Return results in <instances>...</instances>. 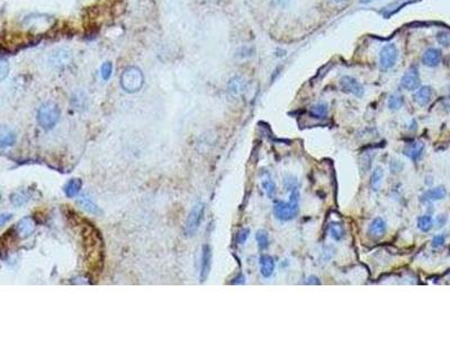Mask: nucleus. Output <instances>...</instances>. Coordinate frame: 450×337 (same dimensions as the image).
I'll use <instances>...</instances> for the list:
<instances>
[{"mask_svg":"<svg viewBox=\"0 0 450 337\" xmlns=\"http://www.w3.org/2000/svg\"><path fill=\"white\" fill-rule=\"evenodd\" d=\"M212 265V250L210 245L205 244L201 251V267H200V281L204 282L208 278Z\"/></svg>","mask_w":450,"mask_h":337,"instance_id":"nucleus-10","label":"nucleus"},{"mask_svg":"<svg viewBox=\"0 0 450 337\" xmlns=\"http://www.w3.org/2000/svg\"><path fill=\"white\" fill-rule=\"evenodd\" d=\"M446 242L445 235H435L432 240V247H441Z\"/></svg>","mask_w":450,"mask_h":337,"instance_id":"nucleus-34","label":"nucleus"},{"mask_svg":"<svg viewBox=\"0 0 450 337\" xmlns=\"http://www.w3.org/2000/svg\"><path fill=\"white\" fill-rule=\"evenodd\" d=\"M72 61V53L67 48L56 49L50 55V63L53 66H63Z\"/></svg>","mask_w":450,"mask_h":337,"instance_id":"nucleus-9","label":"nucleus"},{"mask_svg":"<svg viewBox=\"0 0 450 337\" xmlns=\"http://www.w3.org/2000/svg\"><path fill=\"white\" fill-rule=\"evenodd\" d=\"M417 227H419L421 232L427 233L433 227V219H432L431 216L428 215L421 216V217L417 218Z\"/></svg>","mask_w":450,"mask_h":337,"instance_id":"nucleus-24","label":"nucleus"},{"mask_svg":"<svg viewBox=\"0 0 450 337\" xmlns=\"http://www.w3.org/2000/svg\"><path fill=\"white\" fill-rule=\"evenodd\" d=\"M78 205H79L83 209H84V210H86L87 212H89V214H93V215H100L101 214L100 208H99L98 206L96 205L95 202L90 199V198L80 197L79 199H78Z\"/></svg>","mask_w":450,"mask_h":337,"instance_id":"nucleus-18","label":"nucleus"},{"mask_svg":"<svg viewBox=\"0 0 450 337\" xmlns=\"http://www.w3.org/2000/svg\"><path fill=\"white\" fill-rule=\"evenodd\" d=\"M401 86L405 90H416L420 86V76L416 66H411L401 80Z\"/></svg>","mask_w":450,"mask_h":337,"instance_id":"nucleus-8","label":"nucleus"},{"mask_svg":"<svg viewBox=\"0 0 450 337\" xmlns=\"http://www.w3.org/2000/svg\"><path fill=\"white\" fill-rule=\"evenodd\" d=\"M12 217H13L12 214H2L1 216H0V225L3 226L7 222L12 219Z\"/></svg>","mask_w":450,"mask_h":337,"instance_id":"nucleus-37","label":"nucleus"},{"mask_svg":"<svg viewBox=\"0 0 450 337\" xmlns=\"http://www.w3.org/2000/svg\"><path fill=\"white\" fill-rule=\"evenodd\" d=\"M340 88L343 92H347V94H351L356 97H363L364 96V88L361 84L358 82L356 79H353L352 77H342L341 80H340Z\"/></svg>","mask_w":450,"mask_h":337,"instance_id":"nucleus-6","label":"nucleus"},{"mask_svg":"<svg viewBox=\"0 0 450 337\" xmlns=\"http://www.w3.org/2000/svg\"><path fill=\"white\" fill-rule=\"evenodd\" d=\"M329 229H330V236L334 241H341L345 236V229L341 223H332Z\"/></svg>","mask_w":450,"mask_h":337,"instance_id":"nucleus-25","label":"nucleus"},{"mask_svg":"<svg viewBox=\"0 0 450 337\" xmlns=\"http://www.w3.org/2000/svg\"><path fill=\"white\" fill-rule=\"evenodd\" d=\"M244 87H246V82L242 78L235 77L232 78L229 82V92L232 96H239L244 91Z\"/></svg>","mask_w":450,"mask_h":337,"instance_id":"nucleus-20","label":"nucleus"},{"mask_svg":"<svg viewBox=\"0 0 450 337\" xmlns=\"http://www.w3.org/2000/svg\"><path fill=\"white\" fill-rule=\"evenodd\" d=\"M8 72H9V64L7 63L5 59H2L1 63H0V79L1 80L5 79Z\"/></svg>","mask_w":450,"mask_h":337,"instance_id":"nucleus-33","label":"nucleus"},{"mask_svg":"<svg viewBox=\"0 0 450 337\" xmlns=\"http://www.w3.org/2000/svg\"><path fill=\"white\" fill-rule=\"evenodd\" d=\"M256 240L260 250H267L269 246V235L264 229H259L256 234Z\"/></svg>","mask_w":450,"mask_h":337,"instance_id":"nucleus-27","label":"nucleus"},{"mask_svg":"<svg viewBox=\"0 0 450 337\" xmlns=\"http://www.w3.org/2000/svg\"><path fill=\"white\" fill-rule=\"evenodd\" d=\"M446 196H447V190L445 189V187L439 186V187H435V188H432V189L427 190L426 193L421 196V201L422 202L438 201V200L445 199Z\"/></svg>","mask_w":450,"mask_h":337,"instance_id":"nucleus-13","label":"nucleus"},{"mask_svg":"<svg viewBox=\"0 0 450 337\" xmlns=\"http://www.w3.org/2000/svg\"><path fill=\"white\" fill-rule=\"evenodd\" d=\"M371 1H375V0H360L361 3H369Z\"/></svg>","mask_w":450,"mask_h":337,"instance_id":"nucleus-39","label":"nucleus"},{"mask_svg":"<svg viewBox=\"0 0 450 337\" xmlns=\"http://www.w3.org/2000/svg\"><path fill=\"white\" fill-rule=\"evenodd\" d=\"M333 1H336V2H341V1H345V0H333Z\"/></svg>","mask_w":450,"mask_h":337,"instance_id":"nucleus-40","label":"nucleus"},{"mask_svg":"<svg viewBox=\"0 0 450 337\" xmlns=\"http://www.w3.org/2000/svg\"><path fill=\"white\" fill-rule=\"evenodd\" d=\"M290 194L288 201H278L274 206L275 217L283 222L292 221L300 212V190L297 184L289 186Z\"/></svg>","mask_w":450,"mask_h":337,"instance_id":"nucleus-1","label":"nucleus"},{"mask_svg":"<svg viewBox=\"0 0 450 337\" xmlns=\"http://www.w3.org/2000/svg\"><path fill=\"white\" fill-rule=\"evenodd\" d=\"M249 235H250V229L249 228L240 229L239 232L236 233V243L240 244V245H242V244H244L247 242V240H248V237H249Z\"/></svg>","mask_w":450,"mask_h":337,"instance_id":"nucleus-30","label":"nucleus"},{"mask_svg":"<svg viewBox=\"0 0 450 337\" xmlns=\"http://www.w3.org/2000/svg\"><path fill=\"white\" fill-rule=\"evenodd\" d=\"M398 60V48L394 44H387L382 48L379 54V65L383 71L391 70Z\"/></svg>","mask_w":450,"mask_h":337,"instance_id":"nucleus-5","label":"nucleus"},{"mask_svg":"<svg viewBox=\"0 0 450 337\" xmlns=\"http://www.w3.org/2000/svg\"><path fill=\"white\" fill-rule=\"evenodd\" d=\"M437 41L444 46L450 45V33L448 32H440L437 34Z\"/></svg>","mask_w":450,"mask_h":337,"instance_id":"nucleus-31","label":"nucleus"},{"mask_svg":"<svg viewBox=\"0 0 450 337\" xmlns=\"http://www.w3.org/2000/svg\"><path fill=\"white\" fill-rule=\"evenodd\" d=\"M61 112L59 106L53 101H47L40 106L37 111V123L42 128L50 130L59 123Z\"/></svg>","mask_w":450,"mask_h":337,"instance_id":"nucleus-2","label":"nucleus"},{"mask_svg":"<svg viewBox=\"0 0 450 337\" xmlns=\"http://www.w3.org/2000/svg\"><path fill=\"white\" fill-rule=\"evenodd\" d=\"M261 186L264 188L265 193H267L269 199H274L276 197V193H277V187H276L275 181L272 180L270 177H268V178L262 179Z\"/></svg>","mask_w":450,"mask_h":337,"instance_id":"nucleus-21","label":"nucleus"},{"mask_svg":"<svg viewBox=\"0 0 450 337\" xmlns=\"http://www.w3.org/2000/svg\"><path fill=\"white\" fill-rule=\"evenodd\" d=\"M446 222H447V218L444 217V215H440V216H438V218H437V223H438L439 227L444 226Z\"/></svg>","mask_w":450,"mask_h":337,"instance_id":"nucleus-38","label":"nucleus"},{"mask_svg":"<svg viewBox=\"0 0 450 337\" xmlns=\"http://www.w3.org/2000/svg\"><path fill=\"white\" fill-rule=\"evenodd\" d=\"M112 72H113L112 62H108V61L105 62L104 64L101 65V69H100V74H101L102 79H104L105 81L109 80V78L112 77Z\"/></svg>","mask_w":450,"mask_h":337,"instance_id":"nucleus-29","label":"nucleus"},{"mask_svg":"<svg viewBox=\"0 0 450 337\" xmlns=\"http://www.w3.org/2000/svg\"><path fill=\"white\" fill-rule=\"evenodd\" d=\"M441 61V52L437 48H429L423 54L422 62L427 66H437Z\"/></svg>","mask_w":450,"mask_h":337,"instance_id":"nucleus-16","label":"nucleus"},{"mask_svg":"<svg viewBox=\"0 0 450 337\" xmlns=\"http://www.w3.org/2000/svg\"><path fill=\"white\" fill-rule=\"evenodd\" d=\"M404 104L403 97L400 95H392L388 99V108L392 111H399Z\"/></svg>","mask_w":450,"mask_h":337,"instance_id":"nucleus-28","label":"nucleus"},{"mask_svg":"<svg viewBox=\"0 0 450 337\" xmlns=\"http://www.w3.org/2000/svg\"><path fill=\"white\" fill-rule=\"evenodd\" d=\"M28 199H30V197H28V194L26 193H24V191H17V193H14L12 194V197H10V201H12V204L14 206H16V207H20V206L26 204Z\"/></svg>","mask_w":450,"mask_h":337,"instance_id":"nucleus-26","label":"nucleus"},{"mask_svg":"<svg viewBox=\"0 0 450 337\" xmlns=\"http://www.w3.org/2000/svg\"><path fill=\"white\" fill-rule=\"evenodd\" d=\"M306 285H315V286H317V285H321V281H320V280H318L317 276L311 275V276H308L307 280H306Z\"/></svg>","mask_w":450,"mask_h":337,"instance_id":"nucleus-35","label":"nucleus"},{"mask_svg":"<svg viewBox=\"0 0 450 337\" xmlns=\"http://www.w3.org/2000/svg\"><path fill=\"white\" fill-rule=\"evenodd\" d=\"M16 142V135L12 129L2 127L1 135H0V145L2 148L13 146Z\"/></svg>","mask_w":450,"mask_h":337,"instance_id":"nucleus-19","label":"nucleus"},{"mask_svg":"<svg viewBox=\"0 0 450 337\" xmlns=\"http://www.w3.org/2000/svg\"><path fill=\"white\" fill-rule=\"evenodd\" d=\"M413 98H414V101H416L417 105L421 106V107H424V106H427L429 102L431 101V98H432L431 88L430 87L420 88V89L414 94Z\"/></svg>","mask_w":450,"mask_h":337,"instance_id":"nucleus-17","label":"nucleus"},{"mask_svg":"<svg viewBox=\"0 0 450 337\" xmlns=\"http://www.w3.org/2000/svg\"><path fill=\"white\" fill-rule=\"evenodd\" d=\"M14 229L16 230V234L20 239H27V237H30L32 234L35 232V229H36V223H35L33 217L26 216V217L22 218L17 223Z\"/></svg>","mask_w":450,"mask_h":337,"instance_id":"nucleus-7","label":"nucleus"},{"mask_svg":"<svg viewBox=\"0 0 450 337\" xmlns=\"http://www.w3.org/2000/svg\"><path fill=\"white\" fill-rule=\"evenodd\" d=\"M383 178H384V170H383L381 166H377V168H375L370 177V186L374 190L378 189Z\"/></svg>","mask_w":450,"mask_h":337,"instance_id":"nucleus-23","label":"nucleus"},{"mask_svg":"<svg viewBox=\"0 0 450 337\" xmlns=\"http://www.w3.org/2000/svg\"><path fill=\"white\" fill-rule=\"evenodd\" d=\"M144 84L143 72L137 66H129L120 76V86L129 94H134L142 89Z\"/></svg>","mask_w":450,"mask_h":337,"instance_id":"nucleus-3","label":"nucleus"},{"mask_svg":"<svg viewBox=\"0 0 450 337\" xmlns=\"http://www.w3.org/2000/svg\"><path fill=\"white\" fill-rule=\"evenodd\" d=\"M423 151H424V143L421 141H417V142H414V143L407 144L406 146L403 148V154L409 158L410 160H412V161L417 162V161H419L421 157H422Z\"/></svg>","mask_w":450,"mask_h":337,"instance_id":"nucleus-11","label":"nucleus"},{"mask_svg":"<svg viewBox=\"0 0 450 337\" xmlns=\"http://www.w3.org/2000/svg\"><path fill=\"white\" fill-rule=\"evenodd\" d=\"M389 168H391V171L393 173H399V172H401L403 168H404V164H403V162L402 161H400V160H396V159H393L392 160V162L389 163Z\"/></svg>","mask_w":450,"mask_h":337,"instance_id":"nucleus-32","label":"nucleus"},{"mask_svg":"<svg viewBox=\"0 0 450 337\" xmlns=\"http://www.w3.org/2000/svg\"><path fill=\"white\" fill-rule=\"evenodd\" d=\"M327 113H328V107H327V105H324V104L315 105L310 109L311 117L315 119H323L327 117Z\"/></svg>","mask_w":450,"mask_h":337,"instance_id":"nucleus-22","label":"nucleus"},{"mask_svg":"<svg viewBox=\"0 0 450 337\" xmlns=\"http://www.w3.org/2000/svg\"><path fill=\"white\" fill-rule=\"evenodd\" d=\"M387 230V224L384 219L381 217L375 218L370 225L368 226V234L373 237V239H381L386 234Z\"/></svg>","mask_w":450,"mask_h":337,"instance_id":"nucleus-12","label":"nucleus"},{"mask_svg":"<svg viewBox=\"0 0 450 337\" xmlns=\"http://www.w3.org/2000/svg\"><path fill=\"white\" fill-rule=\"evenodd\" d=\"M81 189H83V180L79 178L70 179L68 182L65 184V187H63L65 194L68 198L77 197L81 191Z\"/></svg>","mask_w":450,"mask_h":337,"instance_id":"nucleus-15","label":"nucleus"},{"mask_svg":"<svg viewBox=\"0 0 450 337\" xmlns=\"http://www.w3.org/2000/svg\"><path fill=\"white\" fill-rule=\"evenodd\" d=\"M244 282H246V278H244V275L242 274V273H240V274L237 275L231 283L232 285H243Z\"/></svg>","mask_w":450,"mask_h":337,"instance_id":"nucleus-36","label":"nucleus"},{"mask_svg":"<svg viewBox=\"0 0 450 337\" xmlns=\"http://www.w3.org/2000/svg\"><path fill=\"white\" fill-rule=\"evenodd\" d=\"M259 264H260V273L264 278H270L272 275V273L275 271V260L274 257H270L268 254H264L261 255L259 258Z\"/></svg>","mask_w":450,"mask_h":337,"instance_id":"nucleus-14","label":"nucleus"},{"mask_svg":"<svg viewBox=\"0 0 450 337\" xmlns=\"http://www.w3.org/2000/svg\"><path fill=\"white\" fill-rule=\"evenodd\" d=\"M205 211V205L201 202H198L191 208L190 212L188 214V217L186 219L185 227H183V233L187 237L194 236L197 229L200 228L201 219L204 217Z\"/></svg>","mask_w":450,"mask_h":337,"instance_id":"nucleus-4","label":"nucleus"}]
</instances>
